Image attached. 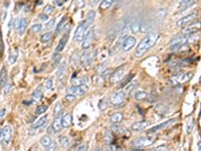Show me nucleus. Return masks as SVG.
<instances>
[{
  "instance_id": "obj_1",
  "label": "nucleus",
  "mask_w": 201,
  "mask_h": 151,
  "mask_svg": "<svg viewBox=\"0 0 201 151\" xmlns=\"http://www.w3.org/2000/svg\"><path fill=\"white\" fill-rule=\"evenodd\" d=\"M159 36L160 35L156 32H151V33H149L148 35H146L145 37L140 41V43L137 45L136 53H136V56L140 57V56H144L150 48L154 47L156 42L158 41Z\"/></svg>"
},
{
  "instance_id": "obj_2",
  "label": "nucleus",
  "mask_w": 201,
  "mask_h": 151,
  "mask_svg": "<svg viewBox=\"0 0 201 151\" xmlns=\"http://www.w3.org/2000/svg\"><path fill=\"white\" fill-rule=\"evenodd\" d=\"M192 77H193L192 72H180V74L175 75L173 76L172 78H170V83L173 84L174 86L180 85V84H184V83H187Z\"/></svg>"
},
{
  "instance_id": "obj_3",
  "label": "nucleus",
  "mask_w": 201,
  "mask_h": 151,
  "mask_svg": "<svg viewBox=\"0 0 201 151\" xmlns=\"http://www.w3.org/2000/svg\"><path fill=\"white\" fill-rule=\"evenodd\" d=\"M154 143V138L148 137V136H143V137H139L135 139L133 141V146L138 148V149H142V148L149 147Z\"/></svg>"
},
{
  "instance_id": "obj_4",
  "label": "nucleus",
  "mask_w": 201,
  "mask_h": 151,
  "mask_svg": "<svg viewBox=\"0 0 201 151\" xmlns=\"http://www.w3.org/2000/svg\"><path fill=\"white\" fill-rule=\"evenodd\" d=\"M188 43V39L185 36H179V37L174 38L172 41L170 42V50H180L182 47H184L185 45H187Z\"/></svg>"
},
{
  "instance_id": "obj_5",
  "label": "nucleus",
  "mask_w": 201,
  "mask_h": 151,
  "mask_svg": "<svg viewBox=\"0 0 201 151\" xmlns=\"http://www.w3.org/2000/svg\"><path fill=\"white\" fill-rule=\"evenodd\" d=\"M89 91V86L86 84H82V85H77V86H71L70 88H68V94H73V95L80 97V96H83L85 94H86V92Z\"/></svg>"
},
{
  "instance_id": "obj_6",
  "label": "nucleus",
  "mask_w": 201,
  "mask_h": 151,
  "mask_svg": "<svg viewBox=\"0 0 201 151\" xmlns=\"http://www.w3.org/2000/svg\"><path fill=\"white\" fill-rule=\"evenodd\" d=\"M90 26V24L85 20L83 23H80L77 28L76 29V32H74V40L76 41H82V39L85 35L86 31L88 30V27Z\"/></svg>"
},
{
  "instance_id": "obj_7",
  "label": "nucleus",
  "mask_w": 201,
  "mask_h": 151,
  "mask_svg": "<svg viewBox=\"0 0 201 151\" xmlns=\"http://www.w3.org/2000/svg\"><path fill=\"white\" fill-rule=\"evenodd\" d=\"M93 38H94V31L92 29L86 31L85 35L82 39V48L83 50H88V48L91 47V45L93 43Z\"/></svg>"
},
{
  "instance_id": "obj_8",
  "label": "nucleus",
  "mask_w": 201,
  "mask_h": 151,
  "mask_svg": "<svg viewBox=\"0 0 201 151\" xmlns=\"http://www.w3.org/2000/svg\"><path fill=\"white\" fill-rule=\"evenodd\" d=\"M14 27H15L17 33L22 35L25 32L26 27H27V21H26L25 18H17L14 21Z\"/></svg>"
},
{
  "instance_id": "obj_9",
  "label": "nucleus",
  "mask_w": 201,
  "mask_h": 151,
  "mask_svg": "<svg viewBox=\"0 0 201 151\" xmlns=\"http://www.w3.org/2000/svg\"><path fill=\"white\" fill-rule=\"evenodd\" d=\"M126 96H127V93L125 91H121V92H117L115 94H113V96L111 97V103L113 105L119 106L121 105L124 100L126 99Z\"/></svg>"
},
{
  "instance_id": "obj_10",
  "label": "nucleus",
  "mask_w": 201,
  "mask_h": 151,
  "mask_svg": "<svg viewBox=\"0 0 201 151\" xmlns=\"http://www.w3.org/2000/svg\"><path fill=\"white\" fill-rule=\"evenodd\" d=\"M124 69H125L124 66H119V68H117L115 71L113 72V74L111 75L110 81L112 82V83H117V82L121 81L123 79V76H124V71H125Z\"/></svg>"
},
{
  "instance_id": "obj_11",
  "label": "nucleus",
  "mask_w": 201,
  "mask_h": 151,
  "mask_svg": "<svg viewBox=\"0 0 201 151\" xmlns=\"http://www.w3.org/2000/svg\"><path fill=\"white\" fill-rule=\"evenodd\" d=\"M175 122H177V119H170V120H167L166 122H163V123L159 124V125H157V126H154V127H152V128H150V129L148 130V133H150V134H151V133L158 132L159 130L166 128V127L170 126L171 124H174Z\"/></svg>"
},
{
  "instance_id": "obj_12",
  "label": "nucleus",
  "mask_w": 201,
  "mask_h": 151,
  "mask_svg": "<svg viewBox=\"0 0 201 151\" xmlns=\"http://www.w3.org/2000/svg\"><path fill=\"white\" fill-rule=\"evenodd\" d=\"M197 18V13H190L189 15H187V16L183 17L181 18V19H179L178 21H177V26H185L186 24H189L191 22H193V21L196 19Z\"/></svg>"
},
{
  "instance_id": "obj_13",
  "label": "nucleus",
  "mask_w": 201,
  "mask_h": 151,
  "mask_svg": "<svg viewBox=\"0 0 201 151\" xmlns=\"http://www.w3.org/2000/svg\"><path fill=\"white\" fill-rule=\"evenodd\" d=\"M135 44H136V37H134V36H128V37L123 41L122 50L124 51H129L133 48Z\"/></svg>"
},
{
  "instance_id": "obj_14",
  "label": "nucleus",
  "mask_w": 201,
  "mask_h": 151,
  "mask_svg": "<svg viewBox=\"0 0 201 151\" xmlns=\"http://www.w3.org/2000/svg\"><path fill=\"white\" fill-rule=\"evenodd\" d=\"M11 136H12V130L10 126H6L2 130V145H7L11 140Z\"/></svg>"
},
{
  "instance_id": "obj_15",
  "label": "nucleus",
  "mask_w": 201,
  "mask_h": 151,
  "mask_svg": "<svg viewBox=\"0 0 201 151\" xmlns=\"http://www.w3.org/2000/svg\"><path fill=\"white\" fill-rule=\"evenodd\" d=\"M151 125L150 121H139V122H135L131 125V128L133 131H142L147 127Z\"/></svg>"
},
{
  "instance_id": "obj_16",
  "label": "nucleus",
  "mask_w": 201,
  "mask_h": 151,
  "mask_svg": "<svg viewBox=\"0 0 201 151\" xmlns=\"http://www.w3.org/2000/svg\"><path fill=\"white\" fill-rule=\"evenodd\" d=\"M199 28H200L199 21H198V22H195V23H192V24L189 23V25L186 27L185 29H183V33H185V34H191V33H195V32L199 31Z\"/></svg>"
},
{
  "instance_id": "obj_17",
  "label": "nucleus",
  "mask_w": 201,
  "mask_h": 151,
  "mask_svg": "<svg viewBox=\"0 0 201 151\" xmlns=\"http://www.w3.org/2000/svg\"><path fill=\"white\" fill-rule=\"evenodd\" d=\"M52 128L53 130V132H55V133L61 132V130L64 128L61 125V116L55 117V121H53V123H52Z\"/></svg>"
},
{
  "instance_id": "obj_18",
  "label": "nucleus",
  "mask_w": 201,
  "mask_h": 151,
  "mask_svg": "<svg viewBox=\"0 0 201 151\" xmlns=\"http://www.w3.org/2000/svg\"><path fill=\"white\" fill-rule=\"evenodd\" d=\"M73 123V115L71 113L65 114L64 117H61V125L64 128H68Z\"/></svg>"
},
{
  "instance_id": "obj_19",
  "label": "nucleus",
  "mask_w": 201,
  "mask_h": 151,
  "mask_svg": "<svg viewBox=\"0 0 201 151\" xmlns=\"http://www.w3.org/2000/svg\"><path fill=\"white\" fill-rule=\"evenodd\" d=\"M68 34H70V30L65 32V34H64V35L61 37V41L58 42V47H56V48H55V50L58 51V53H59V51H61V50L64 48L65 44H67V42H68Z\"/></svg>"
},
{
  "instance_id": "obj_20",
  "label": "nucleus",
  "mask_w": 201,
  "mask_h": 151,
  "mask_svg": "<svg viewBox=\"0 0 201 151\" xmlns=\"http://www.w3.org/2000/svg\"><path fill=\"white\" fill-rule=\"evenodd\" d=\"M123 120H124V116H123V114L120 113V112H116V113H114L110 118V121L114 124L121 123Z\"/></svg>"
},
{
  "instance_id": "obj_21",
  "label": "nucleus",
  "mask_w": 201,
  "mask_h": 151,
  "mask_svg": "<svg viewBox=\"0 0 201 151\" xmlns=\"http://www.w3.org/2000/svg\"><path fill=\"white\" fill-rule=\"evenodd\" d=\"M92 60H93L92 53H85L82 56V57H80V63H82V65H83V66L90 65Z\"/></svg>"
},
{
  "instance_id": "obj_22",
  "label": "nucleus",
  "mask_w": 201,
  "mask_h": 151,
  "mask_svg": "<svg viewBox=\"0 0 201 151\" xmlns=\"http://www.w3.org/2000/svg\"><path fill=\"white\" fill-rule=\"evenodd\" d=\"M47 118H49V117H47V115H44V116L40 117L39 119L36 120L33 124H32V128H33V129L40 128L41 126H43L44 124H46V122L47 121Z\"/></svg>"
},
{
  "instance_id": "obj_23",
  "label": "nucleus",
  "mask_w": 201,
  "mask_h": 151,
  "mask_svg": "<svg viewBox=\"0 0 201 151\" xmlns=\"http://www.w3.org/2000/svg\"><path fill=\"white\" fill-rule=\"evenodd\" d=\"M86 82H88V78H86V77H80V78H74V79H71V84H73L74 86L86 84Z\"/></svg>"
},
{
  "instance_id": "obj_24",
  "label": "nucleus",
  "mask_w": 201,
  "mask_h": 151,
  "mask_svg": "<svg viewBox=\"0 0 201 151\" xmlns=\"http://www.w3.org/2000/svg\"><path fill=\"white\" fill-rule=\"evenodd\" d=\"M32 98H33V101H40L41 98H42V91H41V87H38L37 89L34 91L33 94H32Z\"/></svg>"
},
{
  "instance_id": "obj_25",
  "label": "nucleus",
  "mask_w": 201,
  "mask_h": 151,
  "mask_svg": "<svg viewBox=\"0 0 201 151\" xmlns=\"http://www.w3.org/2000/svg\"><path fill=\"white\" fill-rule=\"evenodd\" d=\"M131 31L133 33H138L141 30V22L140 21H134L130 27Z\"/></svg>"
},
{
  "instance_id": "obj_26",
  "label": "nucleus",
  "mask_w": 201,
  "mask_h": 151,
  "mask_svg": "<svg viewBox=\"0 0 201 151\" xmlns=\"http://www.w3.org/2000/svg\"><path fill=\"white\" fill-rule=\"evenodd\" d=\"M52 139L49 137V136H47V135H46V136H43V137H41V139H40V144L42 145L43 147H47L49 145L52 143Z\"/></svg>"
},
{
  "instance_id": "obj_27",
  "label": "nucleus",
  "mask_w": 201,
  "mask_h": 151,
  "mask_svg": "<svg viewBox=\"0 0 201 151\" xmlns=\"http://www.w3.org/2000/svg\"><path fill=\"white\" fill-rule=\"evenodd\" d=\"M67 20H68V17L67 16H64L61 18V22L58 23V25L56 26V30H55V33L56 34H58L59 32L61 31L62 29H64V25L65 23H67Z\"/></svg>"
},
{
  "instance_id": "obj_28",
  "label": "nucleus",
  "mask_w": 201,
  "mask_h": 151,
  "mask_svg": "<svg viewBox=\"0 0 201 151\" xmlns=\"http://www.w3.org/2000/svg\"><path fill=\"white\" fill-rule=\"evenodd\" d=\"M59 143L64 148H68L71 146V140L68 137H61L59 138Z\"/></svg>"
},
{
  "instance_id": "obj_29",
  "label": "nucleus",
  "mask_w": 201,
  "mask_h": 151,
  "mask_svg": "<svg viewBox=\"0 0 201 151\" xmlns=\"http://www.w3.org/2000/svg\"><path fill=\"white\" fill-rule=\"evenodd\" d=\"M147 95H148V94H147L145 91H138V92L135 93V99L138 100V101H141V100L146 99Z\"/></svg>"
},
{
  "instance_id": "obj_30",
  "label": "nucleus",
  "mask_w": 201,
  "mask_h": 151,
  "mask_svg": "<svg viewBox=\"0 0 201 151\" xmlns=\"http://www.w3.org/2000/svg\"><path fill=\"white\" fill-rule=\"evenodd\" d=\"M47 107L46 105H40V106H37L36 109H35V114L36 115H41V114H44L47 111Z\"/></svg>"
},
{
  "instance_id": "obj_31",
  "label": "nucleus",
  "mask_w": 201,
  "mask_h": 151,
  "mask_svg": "<svg viewBox=\"0 0 201 151\" xmlns=\"http://www.w3.org/2000/svg\"><path fill=\"white\" fill-rule=\"evenodd\" d=\"M113 3H114V0H103L100 8L105 10V9H108L109 7H111V6L113 5Z\"/></svg>"
},
{
  "instance_id": "obj_32",
  "label": "nucleus",
  "mask_w": 201,
  "mask_h": 151,
  "mask_svg": "<svg viewBox=\"0 0 201 151\" xmlns=\"http://www.w3.org/2000/svg\"><path fill=\"white\" fill-rule=\"evenodd\" d=\"M61 113H62V107L61 105L58 103V104L55 105V111H53V115H55V117H58V116H61Z\"/></svg>"
},
{
  "instance_id": "obj_33",
  "label": "nucleus",
  "mask_w": 201,
  "mask_h": 151,
  "mask_svg": "<svg viewBox=\"0 0 201 151\" xmlns=\"http://www.w3.org/2000/svg\"><path fill=\"white\" fill-rule=\"evenodd\" d=\"M132 77H134V74H130V75H128L127 77H126L125 80H123V81L121 82V84H120V88H124V87L127 86V85L129 84V82H131V80H132Z\"/></svg>"
},
{
  "instance_id": "obj_34",
  "label": "nucleus",
  "mask_w": 201,
  "mask_h": 151,
  "mask_svg": "<svg viewBox=\"0 0 201 151\" xmlns=\"http://www.w3.org/2000/svg\"><path fill=\"white\" fill-rule=\"evenodd\" d=\"M65 69H67V63H62V65L59 66V69H58V71L56 72V76L61 79L62 76L64 75V72H65Z\"/></svg>"
},
{
  "instance_id": "obj_35",
  "label": "nucleus",
  "mask_w": 201,
  "mask_h": 151,
  "mask_svg": "<svg viewBox=\"0 0 201 151\" xmlns=\"http://www.w3.org/2000/svg\"><path fill=\"white\" fill-rule=\"evenodd\" d=\"M52 33H50V32H46V33H44L43 35H41L40 41H41V42H43V43H46V42L49 41L50 39H52Z\"/></svg>"
},
{
  "instance_id": "obj_36",
  "label": "nucleus",
  "mask_w": 201,
  "mask_h": 151,
  "mask_svg": "<svg viewBox=\"0 0 201 151\" xmlns=\"http://www.w3.org/2000/svg\"><path fill=\"white\" fill-rule=\"evenodd\" d=\"M61 54H59L58 51L52 56V62H53V66H56L58 63H61Z\"/></svg>"
},
{
  "instance_id": "obj_37",
  "label": "nucleus",
  "mask_w": 201,
  "mask_h": 151,
  "mask_svg": "<svg viewBox=\"0 0 201 151\" xmlns=\"http://www.w3.org/2000/svg\"><path fill=\"white\" fill-rule=\"evenodd\" d=\"M193 127H194V120H193V118H190V119L188 120V122H187V127H186V130H187L188 134L192 132V130H193Z\"/></svg>"
},
{
  "instance_id": "obj_38",
  "label": "nucleus",
  "mask_w": 201,
  "mask_h": 151,
  "mask_svg": "<svg viewBox=\"0 0 201 151\" xmlns=\"http://www.w3.org/2000/svg\"><path fill=\"white\" fill-rule=\"evenodd\" d=\"M107 69H108V63H103V65H101L100 66H99V68L97 69V72H100L101 75H103L107 72Z\"/></svg>"
},
{
  "instance_id": "obj_39",
  "label": "nucleus",
  "mask_w": 201,
  "mask_h": 151,
  "mask_svg": "<svg viewBox=\"0 0 201 151\" xmlns=\"http://www.w3.org/2000/svg\"><path fill=\"white\" fill-rule=\"evenodd\" d=\"M95 15H96L95 11H90V12H89L88 17H86V21L90 24V25H91L92 22H93V21H94V19H95Z\"/></svg>"
},
{
  "instance_id": "obj_40",
  "label": "nucleus",
  "mask_w": 201,
  "mask_h": 151,
  "mask_svg": "<svg viewBox=\"0 0 201 151\" xmlns=\"http://www.w3.org/2000/svg\"><path fill=\"white\" fill-rule=\"evenodd\" d=\"M41 29H42V25H41V24H39V23L33 24V25L31 26V30H32V32L37 33V32L41 31Z\"/></svg>"
},
{
  "instance_id": "obj_41",
  "label": "nucleus",
  "mask_w": 201,
  "mask_h": 151,
  "mask_svg": "<svg viewBox=\"0 0 201 151\" xmlns=\"http://www.w3.org/2000/svg\"><path fill=\"white\" fill-rule=\"evenodd\" d=\"M193 1H195V0H178L179 6H181V7H183V6H187V5H191L192 3H193Z\"/></svg>"
},
{
  "instance_id": "obj_42",
  "label": "nucleus",
  "mask_w": 201,
  "mask_h": 151,
  "mask_svg": "<svg viewBox=\"0 0 201 151\" xmlns=\"http://www.w3.org/2000/svg\"><path fill=\"white\" fill-rule=\"evenodd\" d=\"M64 99H65V101H67V102H68V103H71V102H74V100L77 99V96L73 95V94H68V93L67 95H65Z\"/></svg>"
},
{
  "instance_id": "obj_43",
  "label": "nucleus",
  "mask_w": 201,
  "mask_h": 151,
  "mask_svg": "<svg viewBox=\"0 0 201 151\" xmlns=\"http://www.w3.org/2000/svg\"><path fill=\"white\" fill-rule=\"evenodd\" d=\"M52 87H53V80L52 79H49L46 81V85H44V88H46V90H50L52 89Z\"/></svg>"
},
{
  "instance_id": "obj_44",
  "label": "nucleus",
  "mask_w": 201,
  "mask_h": 151,
  "mask_svg": "<svg viewBox=\"0 0 201 151\" xmlns=\"http://www.w3.org/2000/svg\"><path fill=\"white\" fill-rule=\"evenodd\" d=\"M52 10H53V7L52 5H46V6H44V8H43V13L46 15H49L52 12Z\"/></svg>"
},
{
  "instance_id": "obj_45",
  "label": "nucleus",
  "mask_w": 201,
  "mask_h": 151,
  "mask_svg": "<svg viewBox=\"0 0 201 151\" xmlns=\"http://www.w3.org/2000/svg\"><path fill=\"white\" fill-rule=\"evenodd\" d=\"M112 130H113V132L117 133V134H121V133H122L123 131H124V129H123L121 126H118V125H117V124H116L115 126H113Z\"/></svg>"
},
{
  "instance_id": "obj_46",
  "label": "nucleus",
  "mask_w": 201,
  "mask_h": 151,
  "mask_svg": "<svg viewBox=\"0 0 201 151\" xmlns=\"http://www.w3.org/2000/svg\"><path fill=\"white\" fill-rule=\"evenodd\" d=\"M107 106H108V103L106 102L105 99L101 100L100 103H99V108H100V110H105V109L107 108Z\"/></svg>"
},
{
  "instance_id": "obj_47",
  "label": "nucleus",
  "mask_w": 201,
  "mask_h": 151,
  "mask_svg": "<svg viewBox=\"0 0 201 151\" xmlns=\"http://www.w3.org/2000/svg\"><path fill=\"white\" fill-rule=\"evenodd\" d=\"M16 59H17V53H11L10 56H9V63H11V65L14 63H15Z\"/></svg>"
},
{
  "instance_id": "obj_48",
  "label": "nucleus",
  "mask_w": 201,
  "mask_h": 151,
  "mask_svg": "<svg viewBox=\"0 0 201 151\" xmlns=\"http://www.w3.org/2000/svg\"><path fill=\"white\" fill-rule=\"evenodd\" d=\"M55 19H52L50 21H49V22H47V24H46V28L47 29H52L53 26H55Z\"/></svg>"
},
{
  "instance_id": "obj_49",
  "label": "nucleus",
  "mask_w": 201,
  "mask_h": 151,
  "mask_svg": "<svg viewBox=\"0 0 201 151\" xmlns=\"http://www.w3.org/2000/svg\"><path fill=\"white\" fill-rule=\"evenodd\" d=\"M88 149V144H82L80 146H79L77 148V150L79 151H83V150H86Z\"/></svg>"
},
{
  "instance_id": "obj_50",
  "label": "nucleus",
  "mask_w": 201,
  "mask_h": 151,
  "mask_svg": "<svg viewBox=\"0 0 201 151\" xmlns=\"http://www.w3.org/2000/svg\"><path fill=\"white\" fill-rule=\"evenodd\" d=\"M46 148H47V150H52V149H55V148H56V144L55 143V142L52 141V143H50V144H49V146H47Z\"/></svg>"
},
{
  "instance_id": "obj_51",
  "label": "nucleus",
  "mask_w": 201,
  "mask_h": 151,
  "mask_svg": "<svg viewBox=\"0 0 201 151\" xmlns=\"http://www.w3.org/2000/svg\"><path fill=\"white\" fill-rule=\"evenodd\" d=\"M5 114H6V109H0V120L2 119L4 116H5Z\"/></svg>"
},
{
  "instance_id": "obj_52",
  "label": "nucleus",
  "mask_w": 201,
  "mask_h": 151,
  "mask_svg": "<svg viewBox=\"0 0 201 151\" xmlns=\"http://www.w3.org/2000/svg\"><path fill=\"white\" fill-rule=\"evenodd\" d=\"M39 18H40L41 20H43V21H46L47 19H49V16H47L46 14L42 13V14H39Z\"/></svg>"
},
{
  "instance_id": "obj_53",
  "label": "nucleus",
  "mask_w": 201,
  "mask_h": 151,
  "mask_svg": "<svg viewBox=\"0 0 201 151\" xmlns=\"http://www.w3.org/2000/svg\"><path fill=\"white\" fill-rule=\"evenodd\" d=\"M155 150H168V148L166 146H159V147L156 148Z\"/></svg>"
},
{
  "instance_id": "obj_54",
  "label": "nucleus",
  "mask_w": 201,
  "mask_h": 151,
  "mask_svg": "<svg viewBox=\"0 0 201 151\" xmlns=\"http://www.w3.org/2000/svg\"><path fill=\"white\" fill-rule=\"evenodd\" d=\"M99 1H100V0H92V3L93 4H97V3H99Z\"/></svg>"
},
{
  "instance_id": "obj_55",
  "label": "nucleus",
  "mask_w": 201,
  "mask_h": 151,
  "mask_svg": "<svg viewBox=\"0 0 201 151\" xmlns=\"http://www.w3.org/2000/svg\"><path fill=\"white\" fill-rule=\"evenodd\" d=\"M201 149V146H200V141L198 142V150H200Z\"/></svg>"
},
{
  "instance_id": "obj_56",
  "label": "nucleus",
  "mask_w": 201,
  "mask_h": 151,
  "mask_svg": "<svg viewBox=\"0 0 201 151\" xmlns=\"http://www.w3.org/2000/svg\"><path fill=\"white\" fill-rule=\"evenodd\" d=\"M1 137H2V130L0 129V138H1Z\"/></svg>"
},
{
  "instance_id": "obj_57",
  "label": "nucleus",
  "mask_w": 201,
  "mask_h": 151,
  "mask_svg": "<svg viewBox=\"0 0 201 151\" xmlns=\"http://www.w3.org/2000/svg\"><path fill=\"white\" fill-rule=\"evenodd\" d=\"M114 1H119V0H114Z\"/></svg>"
}]
</instances>
